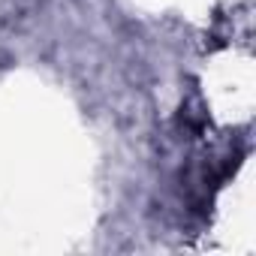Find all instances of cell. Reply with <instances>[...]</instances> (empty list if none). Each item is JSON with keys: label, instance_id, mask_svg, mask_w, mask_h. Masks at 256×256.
Wrapping results in <instances>:
<instances>
[]
</instances>
